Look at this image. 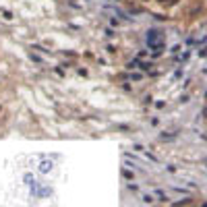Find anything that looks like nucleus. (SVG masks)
Here are the masks:
<instances>
[{
	"label": "nucleus",
	"mask_w": 207,
	"mask_h": 207,
	"mask_svg": "<svg viewBox=\"0 0 207 207\" xmlns=\"http://www.w3.org/2000/svg\"><path fill=\"white\" fill-rule=\"evenodd\" d=\"M141 77H143V75H139V73H135V75H131V79H133V81H141Z\"/></svg>",
	"instance_id": "obj_12"
},
{
	"label": "nucleus",
	"mask_w": 207,
	"mask_h": 207,
	"mask_svg": "<svg viewBox=\"0 0 207 207\" xmlns=\"http://www.w3.org/2000/svg\"><path fill=\"white\" fill-rule=\"evenodd\" d=\"M29 58H31L33 62H37V64H41V62H44V60H41L39 56H35V54H29Z\"/></svg>",
	"instance_id": "obj_7"
},
{
	"label": "nucleus",
	"mask_w": 207,
	"mask_h": 207,
	"mask_svg": "<svg viewBox=\"0 0 207 207\" xmlns=\"http://www.w3.org/2000/svg\"><path fill=\"white\" fill-rule=\"evenodd\" d=\"M153 193H155V197H159V199H162V201H168V197H166V193H164V191H159V189H155Z\"/></svg>",
	"instance_id": "obj_4"
},
{
	"label": "nucleus",
	"mask_w": 207,
	"mask_h": 207,
	"mask_svg": "<svg viewBox=\"0 0 207 207\" xmlns=\"http://www.w3.org/2000/svg\"><path fill=\"white\" fill-rule=\"evenodd\" d=\"M118 23H120V21H118L116 17H114V19H110V25H112V27H118Z\"/></svg>",
	"instance_id": "obj_10"
},
{
	"label": "nucleus",
	"mask_w": 207,
	"mask_h": 207,
	"mask_svg": "<svg viewBox=\"0 0 207 207\" xmlns=\"http://www.w3.org/2000/svg\"><path fill=\"white\" fill-rule=\"evenodd\" d=\"M205 166H207V162H205Z\"/></svg>",
	"instance_id": "obj_17"
},
{
	"label": "nucleus",
	"mask_w": 207,
	"mask_h": 207,
	"mask_svg": "<svg viewBox=\"0 0 207 207\" xmlns=\"http://www.w3.org/2000/svg\"><path fill=\"white\" fill-rule=\"evenodd\" d=\"M128 191H139V187H137L135 182H128Z\"/></svg>",
	"instance_id": "obj_11"
},
{
	"label": "nucleus",
	"mask_w": 207,
	"mask_h": 207,
	"mask_svg": "<svg viewBox=\"0 0 207 207\" xmlns=\"http://www.w3.org/2000/svg\"><path fill=\"white\" fill-rule=\"evenodd\" d=\"M159 2H164V0H159Z\"/></svg>",
	"instance_id": "obj_16"
},
{
	"label": "nucleus",
	"mask_w": 207,
	"mask_h": 207,
	"mask_svg": "<svg viewBox=\"0 0 207 207\" xmlns=\"http://www.w3.org/2000/svg\"><path fill=\"white\" fill-rule=\"evenodd\" d=\"M172 191H176V193H180V195H191L189 191H185V189H178V187H172Z\"/></svg>",
	"instance_id": "obj_6"
},
{
	"label": "nucleus",
	"mask_w": 207,
	"mask_h": 207,
	"mask_svg": "<svg viewBox=\"0 0 207 207\" xmlns=\"http://www.w3.org/2000/svg\"><path fill=\"white\" fill-rule=\"evenodd\" d=\"M122 89H124V91H131L133 87H131V83H124V85H122Z\"/></svg>",
	"instance_id": "obj_15"
},
{
	"label": "nucleus",
	"mask_w": 207,
	"mask_h": 207,
	"mask_svg": "<svg viewBox=\"0 0 207 207\" xmlns=\"http://www.w3.org/2000/svg\"><path fill=\"white\" fill-rule=\"evenodd\" d=\"M133 149H135V151H143V145H141V143H135Z\"/></svg>",
	"instance_id": "obj_13"
},
{
	"label": "nucleus",
	"mask_w": 207,
	"mask_h": 207,
	"mask_svg": "<svg viewBox=\"0 0 207 207\" xmlns=\"http://www.w3.org/2000/svg\"><path fill=\"white\" fill-rule=\"evenodd\" d=\"M189 203H193V199H191V195H187L185 199H180V201H174L172 205H174V207H185V205H189Z\"/></svg>",
	"instance_id": "obj_3"
},
{
	"label": "nucleus",
	"mask_w": 207,
	"mask_h": 207,
	"mask_svg": "<svg viewBox=\"0 0 207 207\" xmlns=\"http://www.w3.org/2000/svg\"><path fill=\"white\" fill-rule=\"evenodd\" d=\"M2 15H4V19H8V21H11V19H13V13H11V11H4V13H2Z\"/></svg>",
	"instance_id": "obj_14"
},
{
	"label": "nucleus",
	"mask_w": 207,
	"mask_h": 207,
	"mask_svg": "<svg viewBox=\"0 0 207 207\" xmlns=\"http://www.w3.org/2000/svg\"><path fill=\"white\" fill-rule=\"evenodd\" d=\"M122 176H124L126 180H133V172H131V170H122Z\"/></svg>",
	"instance_id": "obj_5"
},
{
	"label": "nucleus",
	"mask_w": 207,
	"mask_h": 207,
	"mask_svg": "<svg viewBox=\"0 0 207 207\" xmlns=\"http://www.w3.org/2000/svg\"><path fill=\"white\" fill-rule=\"evenodd\" d=\"M145 155H147V157H149V159H151V162H159V159H157V157H155V155H153V153H149V151H145Z\"/></svg>",
	"instance_id": "obj_9"
},
{
	"label": "nucleus",
	"mask_w": 207,
	"mask_h": 207,
	"mask_svg": "<svg viewBox=\"0 0 207 207\" xmlns=\"http://www.w3.org/2000/svg\"><path fill=\"white\" fill-rule=\"evenodd\" d=\"M52 168H54V159H41L39 166H37L39 174H50V172H52Z\"/></svg>",
	"instance_id": "obj_1"
},
{
	"label": "nucleus",
	"mask_w": 207,
	"mask_h": 207,
	"mask_svg": "<svg viewBox=\"0 0 207 207\" xmlns=\"http://www.w3.org/2000/svg\"><path fill=\"white\" fill-rule=\"evenodd\" d=\"M162 139H164V141H170V139H174V135H172V133H164Z\"/></svg>",
	"instance_id": "obj_8"
},
{
	"label": "nucleus",
	"mask_w": 207,
	"mask_h": 207,
	"mask_svg": "<svg viewBox=\"0 0 207 207\" xmlns=\"http://www.w3.org/2000/svg\"><path fill=\"white\" fill-rule=\"evenodd\" d=\"M37 197H52V189H50V187H39V185H37Z\"/></svg>",
	"instance_id": "obj_2"
}]
</instances>
